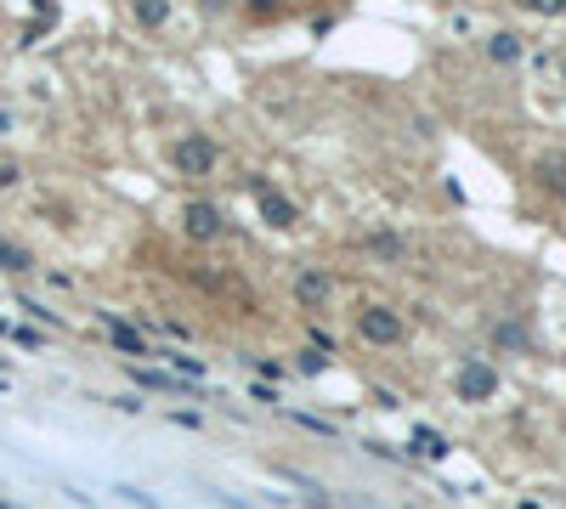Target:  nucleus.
<instances>
[{"label":"nucleus","instance_id":"nucleus-1","mask_svg":"<svg viewBox=\"0 0 566 509\" xmlns=\"http://www.w3.org/2000/svg\"><path fill=\"white\" fill-rule=\"evenodd\" d=\"M171 164H176V176H210V170L221 164V148H216V136H205V130H187V136H176V148H171Z\"/></svg>","mask_w":566,"mask_h":509},{"label":"nucleus","instance_id":"nucleus-2","mask_svg":"<svg viewBox=\"0 0 566 509\" xmlns=\"http://www.w3.org/2000/svg\"><path fill=\"white\" fill-rule=\"evenodd\" d=\"M453 391H459V402H487V396H498V368H493V362H482V357L459 362Z\"/></svg>","mask_w":566,"mask_h":509},{"label":"nucleus","instance_id":"nucleus-3","mask_svg":"<svg viewBox=\"0 0 566 509\" xmlns=\"http://www.w3.org/2000/svg\"><path fill=\"white\" fill-rule=\"evenodd\" d=\"M182 227H187L193 244H216V238H227V216H221V204H210V198H193Z\"/></svg>","mask_w":566,"mask_h":509},{"label":"nucleus","instance_id":"nucleus-4","mask_svg":"<svg viewBox=\"0 0 566 509\" xmlns=\"http://www.w3.org/2000/svg\"><path fill=\"white\" fill-rule=\"evenodd\" d=\"M357 334L369 339V346H396V339H403V317H396L391 305H362V312H357Z\"/></svg>","mask_w":566,"mask_h":509},{"label":"nucleus","instance_id":"nucleus-5","mask_svg":"<svg viewBox=\"0 0 566 509\" xmlns=\"http://www.w3.org/2000/svg\"><path fill=\"white\" fill-rule=\"evenodd\" d=\"M255 204H261V216L273 221V227H294V221H301V210H294V204H289L278 187H266V182L255 187Z\"/></svg>","mask_w":566,"mask_h":509},{"label":"nucleus","instance_id":"nucleus-6","mask_svg":"<svg viewBox=\"0 0 566 509\" xmlns=\"http://www.w3.org/2000/svg\"><path fill=\"white\" fill-rule=\"evenodd\" d=\"M328 294H335V278H328V271H317V266H307L301 278H294V300H301V305H323Z\"/></svg>","mask_w":566,"mask_h":509},{"label":"nucleus","instance_id":"nucleus-7","mask_svg":"<svg viewBox=\"0 0 566 509\" xmlns=\"http://www.w3.org/2000/svg\"><path fill=\"white\" fill-rule=\"evenodd\" d=\"M532 176H539V187L550 198H566V153H544L539 164H532Z\"/></svg>","mask_w":566,"mask_h":509},{"label":"nucleus","instance_id":"nucleus-8","mask_svg":"<svg viewBox=\"0 0 566 509\" xmlns=\"http://www.w3.org/2000/svg\"><path fill=\"white\" fill-rule=\"evenodd\" d=\"M130 18H137L142 28H164L171 23V0H130Z\"/></svg>","mask_w":566,"mask_h":509},{"label":"nucleus","instance_id":"nucleus-9","mask_svg":"<svg viewBox=\"0 0 566 509\" xmlns=\"http://www.w3.org/2000/svg\"><path fill=\"white\" fill-rule=\"evenodd\" d=\"M108 334H114V346L125 351V357H142L148 346H142V334L130 328V323H119V317H108Z\"/></svg>","mask_w":566,"mask_h":509},{"label":"nucleus","instance_id":"nucleus-10","mask_svg":"<svg viewBox=\"0 0 566 509\" xmlns=\"http://www.w3.org/2000/svg\"><path fill=\"white\" fill-rule=\"evenodd\" d=\"M414 453L419 459H448V436L442 430H414Z\"/></svg>","mask_w":566,"mask_h":509},{"label":"nucleus","instance_id":"nucleus-11","mask_svg":"<svg viewBox=\"0 0 566 509\" xmlns=\"http://www.w3.org/2000/svg\"><path fill=\"white\" fill-rule=\"evenodd\" d=\"M487 57H493V62H516V57H521V41H516V34H493Z\"/></svg>","mask_w":566,"mask_h":509},{"label":"nucleus","instance_id":"nucleus-12","mask_svg":"<svg viewBox=\"0 0 566 509\" xmlns=\"http://www.w3.org/2000/svg\"><path fill=\"white\" fill-rule=\"evenodd\" d=\"M369 250H374L380 261H403V238H396V232H374Z\"/></svg>","mask_w":566,"mask_h":509},{"label":"nucleus","instance_id":"nucleus-13","mask_svg":"<svg viewBox=\"0 0 566 509\" xmlns=\"http://www.w3.org/2000/svg\"><path fill=\"white\" fill-rule=\"evenodd\" d=\"M0 266H7V271H28L35 261H28V250H18V244H0Z\"/></svg>","mask_w":566,"mask_h":509},{"label":"nucleus","instance_id":"nucleus-14","mask_svg":"<svg viewBox=\"0 0 566 509\" xmlns=\"http://www.w3.org/2000/svg\"><path fill=\"white\" fill-rule=\"evenodd\" d=\"M527 12H539V18H561L566 12V0H521Z\"/></svg>","mask_w":566,"mask_h":509},{"label":"nucleus","instance_id":"nucleus-15","mask_svg":"<svg viewBox=\"0 0 566 509\" xmlns=\"http://www.w3.org/2000/svg\"><path fill=\"white\" fill-rule=\"evenodd\" d=\"M137 380H142L148 391H176V380H171V373H153V368H142Z\"/></svg>","mask_w":566,"mask_h":509},{"label":"nucleus","instance_id":"nucleus-16","mask_svg":"<svg viewBox=\"0 0 566 509\" xmlns=\"http://www.w3.org/2000/svg\"><path fill=\"white\" fill-rule=\"evenodd\" d=\"M182 373H187V380H205V362H198V357H171Z\"/></svg>","mask_w":566,"mask_h":509},{"label":"nucleus","instance_id":"nucleus-17","mask_svg":"<svg viewBox=\"0 0 566 509\" xmlns=\"http://www.w3.org/2000/svg\"><path fill=\"white\" fill-rule=\"evenodd\" d=\"M244 7H250V18H273L278 0H244Z\"/></svg>","mask_w":566,"mask_h":509},{"label":"nucleus","instance_id":"nucleus-18","mask_svg":"<svg viewBox=\"0 0 566 509\" xmlns=\"http://www.w3.org/2000/svg\"><path fill=\"white\" fill-rule=\"evenodd\" d=\"M18 176H23L18 164H0V187H18Z\"/></svg>","mask_w":566,"mask_h":509},{"label":"nucleus","instance_id":"nucleus-19","mask_svg":"<svg viewBox=\"0 0 566 509\" xmlns=\"http://www.w3.org/2000/svg\"><path fill=\"white\" fill-rule=\"evenodd\" d=\"M198 7H210V12H221V7H227V0H198Z\"/></svg>","mask_w":566,"mask_h":509}]
</instances>
